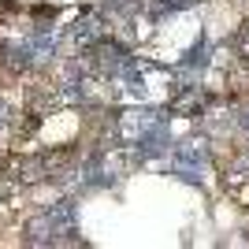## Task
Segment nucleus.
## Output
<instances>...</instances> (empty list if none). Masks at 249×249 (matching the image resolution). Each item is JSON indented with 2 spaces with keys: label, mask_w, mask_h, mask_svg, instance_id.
Listing matches in <instances>:
<instances>
[{
  "label": "nucleus",
  "mask_w": 249,
  "mask_h": 249,
  "mask_svg": "<svg viewBox=\"0 0 249 249\" xmlns=\"http://www.w3.org/2000/svg\"><path fill=\"white\" fill-rule=\"evenodd\" d=\"M171 175H178L182 182H194V186H201V178H205V171L212 167V142H208L205 134H190L182 138L178 145H171Z\"/></svg>",
  "instance_id": "obj_1"
},
{
  "label": "nucleus",
  "mask_w": 249,
  "mask_h": 249,
  "mask_svg": "<svg viewBox=\"0 0 249 249\" xmlns=\"http://www.w3.org/2000/svg\"><path fill=\"white\" fill-rule=\"evenodd\" d=\"M104 34H112V30H108V22H104V15H101V11H86L82 19H74V26L67 30V37H71L78 49H89V45L101 41Z\"/></svg>",
  "instance_id": "obj_2"
},
{
  "label": "nucleus",
  "mask_w": 249,
  "mask_h": 249,
  "mask_svg": "<svg viewBox=\"0 0 249 249\" xmlns=\"http://www.w3.org/2000/svg\"><path fill=\"white\" fill-rule=\"evenodd\" d=\"M194 4H201V0H145V11L153 19H164V15L186 11V8H194Z\"/></svg>",
  "instance_id": "obj_3"
},
{
  "label": "nucleus",
  "mask_w": 249,
  "mask_h": 249,
  "mask_svg": "<svg viewBox=\"0 0 249 249\" xmlns=\"http://www.w3.org/2000/svg\"><path fill=\"white\" fill-rule=\"evenodd\" d=\"M238 56L249 63V22H246V26L238 30Z\"/></svg>",
  "instance_id": "obj_4"
},
{
  "label": "nucleus",
  "mask_w": 249,
  "mask_h": 249,
  "mask_svg": "<svg viewBox=\"0 0 249 249\" xmlns=\"http://www.w3.org/2000/svg\"><path fill=\"white\" fill-rule=\"evenodd\" d=\"M8 126H11V104L4 101V97H0V134H4Z\"/></svg>",
  "instance_id": "obj_5"
},
{
  "label": "nucleus",
  "mask_w": 249,
  "mask_h": 249,
  "mask_svg": "<svg viewBox=\"0 0 249 249\" xmlns=\"http://www.w3.org/2000/svg\"><path fill=\"white\" fill-rule=\"evenodd\" d=\"M238 126H242V134H249V104L238 112Z\"/></svg>",
  "instance_id": "obj_6"
},
{
  "label": "nucleus",
  "mask_w": 249,
  "mask_h": 249,
  "mask_svg": "<svg viewBox=\"0 0 249 249\" xmlns=\"http://www.w3.org/2000/svg\"><path fill=\"white\" fill-rule=\"evenodd\" d=\"M242 156H246V164H249V149H246V153H242Z\"/></svg>",
  "instance_id": "obj_7"
}]
</instances>
